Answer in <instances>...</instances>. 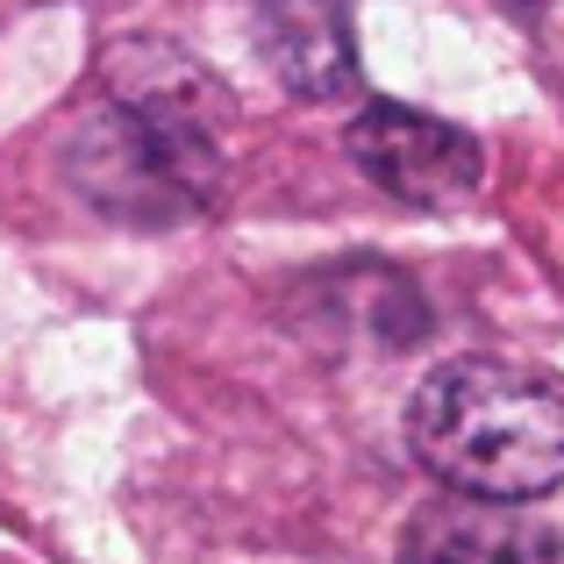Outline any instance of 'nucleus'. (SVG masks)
Instances as JSON below:
<instances>
[{
  "instance_id": "6",
  "label": "nucleus",
  "mask_w": 564,
  "mask_h": 564,
  "mask_svg": "<svg viewBox=\"0 0 564 564\" xmlns=\"http://www.w3.org/2000/svg\"><path fill=\"white\" fill-rule=\"evenodd\" d=\"M100 86H108V100H122V108L165 115V122H200V129H221L229 108H236L229 86H221L193 51H180V43H165V36L108 43V57H100Z\"/></svg>"
},
{
  "instance_id": "5",
  "label": "nucleus",
  "mask_w": 564,
  "mask_h": 564,
  "mask_svg": "<svg viewBox=\"0 0 564 564\" xmlns=\"http://www.w3.org/2000/svg\"><path fill=\"white\" fill-rule=\"evenodd\" d=\"M258 51L293 94L344 100L358 86V36H350V0H258Z\"/></svg>"
},
{
  "instance_id": "2",
  "label": "nucleus",
  "mask_w": 564,
  "mask_h": 564,
  "mask_svg": "<svg viewBox=\"0 0 564 564\" xmlns=\"http://www.w3.org/2000/svg\"><path fill=\"white\" fill-rule=\"evenodd\" d=\"M221 129L165 122L143 108H94L65 143V180L86 207L129 229H172L221 200Z\"/></svg>"
},
{
  "instance_id": "1",
  "label": "nucleus",
  "mask_w": 564,
  "mask_h": 564,
  "mask_svg": "<svg viewBox=\"0 0 564 564\" xmlns=\"http://www.w3.org/2000/svg\"><path fill=\"white\" fill-rule=\"evenodd\" d=\"M408 436L451 494L536 500L564 486V386L508 358H451L422 379Z\"/></svg>"
},
{
  "instance_id": "4",
  "label": "nucleus",
  "mask_w": 564,
  "mask_h": 564,
  "mask_svg": "<svg viewBox=\"0 0 564 564\" xmlns=\"http://www.w3.org/2000/svg\"><path fill=\"white\" fill-rule=\"evenodd\" d=\"M400 564H564V551L522 500L443 494L408 514Z\"/></svg>"
},
{
  "instance_id": "3",
  "label": "nucleus",
  "mask_w": 564,
  "mask_h": 564,
  "mask_svg": "<svg viewBox=\"0 0 564 564\" xmlns=\"http://www.w3.org/2000/svg\"><path fill=\"white\" fill-rule=\"evenodd\" d=\"M344 143H350L358 172L379 193H393L400 207H429V215L465 207L486 180L471 129L443 122V115H429V108H400V100H365V108L350 115Z\"/></svg>"
}]
</instances>
